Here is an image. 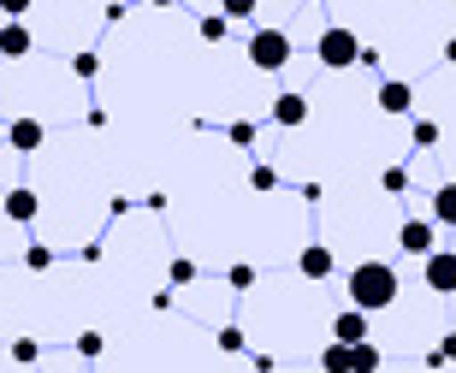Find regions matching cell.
<instances>
[{"label": "cell", "instance_id": "cell-2", "mask_svg": "<svg viewBox=\"0 0 456 373\" xmlns=\"http://www.w3.org/2000/svg\"><path fill=\"white\" fill-rule=\"evenodd\" d=\"M314 60L326 71H350V66H362V42H355L350 24H326L321 42H314Z\"/></svg>", "mask_w": 456, "mask_h": 373}, {"label": "cell", "instance_id": "cell-23", "mask_svg": "<svg viewBox=\"0 0 456 373\" xmlns=\"http://www.w3.org/2000/svg\"><path fill=\"white\" fill-rule=\"evenodd\" d=\"M409 136H415V149H433V142H439V125H433V119H415V131H409Z\"/></svg>", "mask_w": 456, "mask_h": 373}, {"label": "cell", "instance_id": "cell-26", "mask_svg": "<svg viewBox=\"0 0 456 373\" xmlns=\"http://www.w3.org/2000/svg\"><path fill=\"white\" fill-rule=\"evenodd\" d=\"M255 6H261V0H220V12H225V18H249Z\"/></svg>", "mask_w": 456, "mask_h": 373}, {"label": "cell", "instance_id": "cell-19", "mask_svg": "<svg viewBox=\"0 0 456 373\" xmlns=\"http://www.w3.org/2000/svg\"><path fill=\"white\" fill-rule=\"evenodd\" d=\"M12 361L18 368H36V361H42V344L36 338H12Z\"/></svg>", "mask_w": 456, "mask_h": 373}, {"label": "cell", "instance_id": "cell-12", "mask_svg": "<svg viewBox=\"0 0 456 373\" xmlns=\"http://www.w3.org/2000/svg\"><path fill=\"white\" fill-rule=\"evenodd\" d=\"M297 272H303V279H314V285H321V279H332V249H326V243H308V249L297 255Z\"/></svg>", "mask_w": 456, "mask_h": 373}, {"label": "cell", "instance_id": "cell-17", "mask_svg": "<svg viewBox=\"0 0 456 373\" xmlns=\"http://www.w3.org/2000/svg\"><path fill=\"white\" fill-rule=\"evenodd\" d=\"M225 350V356H243V350H249V338H243V326H220V338H214Z\"/></svg>", "mask_w": 456, "mask_h": 373}, {"label": "cell", "instance_id": "cell-13", "mask_svg": "<svg viewBox=\"0 0 456 373\" xmlns=\"http://www.w3.org/2000/svg\"><path fill=\"white\" fill-rule=\"evenodd\" d=\"M433 225H456V184L433 190Z\"/></svg>", "mask_w": 456, "mask_h": 373}, {"label": "cell", "instance_id": "cell-7", "mask_svg": "<svg viewBox=\"0 0 456 373\" xmlns=\"http://www.w3.org/2000/svg\"><path fill=\"white\" fill-rule=\"evenodd\" d=\"M36 48L30 24H18V18H0V60H24Z\"/></svg>", "mask_w": 456, "mask_h": 373}, {"label": "cell", "instance_id": "cell-15", "mask_svg": "<svg viewBox=\"0 0 456 373\" xmlns=\"http://www.w3.org/2000/svg\"><path fill=\"white\" fill-rule=\"evenodd\" d=\"M350 361H355V373H379V344H350Z\"/></svg>", "mask_w": 456, "mask_h": 373}, {"label": "cell", "instance_id": "cell-3", "mask_svg": "<svg viewBox=\"0 0 456 373\" xmlns=\"http://www.w3.org/2000/svg\"><path fill=\"white\" fill-rule=\"evenodd\" d=\"M290 53H297V48H290V36H285V30H273V24L249 36V66H255V71H285V66H290Z\"/></svg>", "mask_w": 456, "mask_h": 373}, {"label": "cell", "instance_id": "cell-11", "mask_svg": "<svg viewBox=\"0 0 456 373\" xmlns=\"http://www.w3.org/2000/svg\"><path fill=\"white\" fill-rule=\"evenodd\" d=\"M368 320H373V314H362V308H344L338 320H332V344H368Z\"/></svg>", "mask_w": 456, "mask_h": 373}, {"label": "cell", "instance_id": "cell-10", "mask_svg": "<svg viewBox=\"0 0 456 373\" xmlns=\"http://www.w3.org/2000/svg\"><path fill=\"white\" fill-rule=\"evenodd\" d=\"M303 119H308V95H297V89H285V95L273 101V125H279V131H297Z\"/></svg>", "mask_w": 456, "mask_h": 373}, {"label": "cell", "instance_id": "cell-6", "mask_svg": "<svg viewBox=\"0 0 456 373\" xmlns=\"http://www.w3.org/2000/svg\"><path fill=\"white\" fill-rule=\"evenodd\" d=\"M0 214H6L12 225H30L36 214H42V196H36L30 184H18V190H6V202H0Z\"/></svg>", "mask_w": 456, "mask_h": 373}, {"label": "cell", "instance_id": "cell-28", "mask_svg": "<svg viewBox=\"0 0 456 373\" xmlns=\"http://www.w3.org/2000/svg\"><path fill=\"white\" fill-rule=\"evenodd\" d=\"M172 285H196V261H172Z\"/></svg>", "mask_w": 456, "mask_h": 373}, {"label": "cell", "instance_id": "cell-24", "mask_svg": "<svg viewBox=\"0 0 456 373\" xmlns=\"http://www.w3.org/2000/svg\"><path fill=\"white\" fill-rule=\"evenodd\" d=\"M249 184L267 196V190H279V172H273V166H255V172H249Z\"/></svg>", "mask_w": 456, "mask_h": 373}, {"label": "cell", "instance_id": "cell-14", "mask_svg": "<svg viewBox=\"0 0 456 373\" xmlns=\"http://www.w3.org/2000/svg\"><path fill=\"white\" fill-rule=\"evenodd\" d=\"M321 373H355L350 344H326V350H321Z\"/></svg>", "mask_w": 456, "mask_h": 373}, {"label": "cell", "instance_id": "cell-32", "mask_svg": "<svg viewBox=\"0 0 456 373\" xmlns=\"http://www.w3.org/2000/svg\"><path fill=\"white\" fill-rule=\"evenodd\" d=\"M149 6H178V0H149Z\"/></svg>", "mask_w": 456, "mask_h": 373}, {"label": "cell", "instance_id": "cell-21", "mask_svg": "<svg viewBox=\"0 0 456 373\" xmlns=\"http://www.w3.org/2000/svg\"><path fill=\"white\" fill-rule=\"evenodd\" d=\"M102 350H107V338H102V332H77V356H84V361H95Z\"/></svg>", "mask_w": 456, "mask_h": 373}, {"label": "cell", "instance_id": "cell-31", "mask_svg": "<svg viewBox=\"0 0 456 373\" xmlns=\"http://www.w3.org/2000/svg\"><path fill=\"white\" fill-rule=\"evenodd\" d=\"M444 60H451V66H456V36H451V42H444Z\"/></svg>", "mask_w": 456, "mask_h": 373}, {"label": "cell", "instance_id": "cell-8", "mask_svg": "<svg viewBox=\"0 0 456 373\" xmlns=\"http://www.w3.org/2000/svg\"><path fill=\"white\" fill-rule=\"evenodd\" d=\"M6 142H12V154H36L42 142H48V125L42 119H12L6 125Z\"/></svg>", "mask_w": 456, "mask_h": 373}, {"label": "cell", "instance_id": "cell-5", "mask_svg": "<svg viewBox=\"0 0 456 373\" xmlns=\"http://www.w3.org/2000/svg\"><path fill=\"white\" fill-rule=\"evenodd\" d=\"M421 279L433 296H456V249H439V255H427L421 261Z\"/></svg>", "mask_w": 456, "mask_h": 373}, {"label": "cell", "instance_id": "cell-18", "mask_svg": "<svg viewBox=\"0 0 456 373\" xmlns=\"http://www.w3.org/2000/svg\"><path fill=\"white\" fill-rule=\"evenodd\" d=\"M255 279H261V272H255L249 261H232V267H225V285H232V290H249Z\"/></svg>", "mask_w": 456, "mask_h": 373}, {"label": "cell", "instance_id": "cell-29", "mask_svg": "<svg viewBox=\"0 0 456 373\" xmlns=\"http://www.w3.org/2000/svg\"><path fill=\"white\" fill-rule=\"evenodd\" d=\"M30 12V0H0V18H24Z\"/></svg>", "mask_w": 456, "mask_h": 373}, {"label": "cell", "instance_id": "cell-20", "mask_svg": "<svg viewBox=\"0 0 456 373\" xmlns=\"http://www.w3.org/2000/svg\"><path fill=\"white\" fill-rule=\"evenodd\" d=\"M24 267H30V272H48L53 267V249H48V243H30V249H24Z\"/></svg>", "mask_w": 456, "mask_h": 373}, {"label": "cell", "instance_id": "cell-22", "mask_svg": "<svg viewBox=\"0 0 456 373\" xmlns=\"http://www.w3.org/2000/svg\"><path fill=\"white\" fill-rule=\"evenodd\" d=\"M71 71H77V77H95V71H102V53H71Z\"/></svg>", "mask_w": 456, "mask_h": 373}, {"label": "cell", "instance_id": "cell-9", "mask_svg": "<svg viewBox=\"0 0 456 373\" xmlns=\"http://www.w3.org/2000/svg\"><path fill=\"white\" fill-rule=\"evenodd\" d=\"M379 113H391V119L415 113V89H409L403 77H386V84H379Z\"/></svg>", "mask_w": 456, "mask_h": 373}, {"label": "cell", "instance_id": "cell-30", "mask_svg": "<svg viewBox=\"0 0 456 373\" xmlns=\"http://www.w3.org/2000/svg\"><path fill=\"white\" fill-rule=\"evenodd\" d=\"M439 361H456V332H451V338L439 344Z\"/></svg>", "mask_w": 456, "mask_h": 373}, {"label": "cell", "instance_id": "cell-16", "mask_svg": "<svg viewBox=\"0 0 456 373\" xmlns=\"http://www.w3.org/2000/svg\"><path fill=\"white\" fill-rule=\"evenodd\" d=\"M196 30H202V42H225V36H232V18H225V12H208Z\"/></svg>", "mask_w": 456, "mask_h": 373}, {"label": "cell", "instance_id": "cell-4", "mask_svg": "<svg viewBox=\"0 0 456 373\" xmlns=\"http://www.w3.org/2000/svg\"><path fill=\"white\" fill-rule=\"evenodd\" d=\"M397 249L415 255V261L439 255V225H433V220H403V225H397Z\"/></svg>", "mask_w": 456, "mask_h": 373}, {"label": "cell", "instance_id": "cell-27", "mask_svg": "<svg viewBox=\"0 0 456 373\" xmlns=\"http://www.w3.org/2000/svg\"><path fill=\"white\" fill-rule=\"evenodd\" d=\"M225 136H232L237 149H249V142H255V125H243V119H237V125H225Z\"/></svg>", "mask_w": 456, "mask_h": 373}, {"label": "cell", "instance_id": "cell-1", "mask_svg": "<svg viewBox=\"0 0 456 373\" xmlns=\"http://www.w3.org/2000/svg\"><path fill=\"white\" fill-rule=\"evenodd\" d=\"M344 290H350V308H362V314H379V308L397 303V267L391 261H362V267H350V279H344Z\"/></svg>", "mask_w": 456, "mask_h": 373}, {"label": "cell", "instance_id": "cell-25", "mask_svg": "<svg viewBox=\"0 0 456 373\" xmlns=\"http://www.w3.org/2000/svg\"><path fill=\"white\" fill-rule=\"evenodd\" d=\"M379 184H386L391 196H403V190H409V172L403 166H386V178H379Z\"/></svg>", "mask_w": 456, "mask_h": 373}]
</instances>
